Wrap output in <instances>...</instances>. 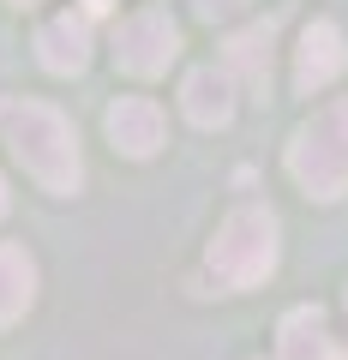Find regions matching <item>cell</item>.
<instances>
[{
  "mask_svg": "<svg viewBox=\"0 0 348 360\" xmlns=\"http://www.w3.org/2000/svg\"><path fill=\"white\" fill-rule=\"evenodd\" d=\"M37 295V264L25 258V246H0V330L18 319Z\"/></svg>",
  "mask_w": 348,
  "mask_h": 360,
  "instance_id": "11",
  "label": "cell"
},
{
  "mask_svg": "<svg viewBox=\"0 0 348 360\" xmlns=\"http://www.w3.org/2000/svg\"><path fill=\"white\" fill-rule=\"evenodd\" d=\"M181 108H186V120H193V127H228V120H234V78L217 72V66L186 72Z\"/></svg>",
  "mask_w": 348,
  "mask_h": 360,
  "instance_id": "7",
  "label": "cell"
},
{
  "mask_svg": "<svg viewBox=\"0 0 348 360\" xmlns=\"http://www.w3.org/2000/svg\"><path fill=\"white\" fill-rule=\"evenodd\" d=\"M210 270L228 288H258L276 270V217L271 210H234L210 240Z\"/></svg>",
  "mask_w": 348,
  "mask_h": 360,
  "instance_id": "3",
  "label": "cell"
},
{
  "mask_svg": "<svg viewBox=\"0 0 348 360\" xmlns=\"http://www.w3.org/2000/svg\"><path fill=\"white\" fill-rule=\"evenodd\" d=\"M288 174L312 198H342L348 193V96L307 120L288 144Z\"/></svg>",
  "mask_w": 348,
  "mask_h": 360,
  "instance_id": "2",
  "label": "cell"
},
{
  "mask_svg": "<svg viewBox=\"0 0 348 360\" xmlns=\"http://www.w3.org/2000/svg\"><path fill=\"white\" fill-rule=\"evenodd\" d=\"M84 6H91V13H108V6H115V0H84Z\"/></svg>",
  "mask_w": 348,
  "mask_h": 360,
  "instance_id": "13",
  "label": "cell"
},
{
  "mask_svg": "<svg viewBox=\"0 0 348 360\" xmlns=\"http://www.w3.org/2000/svg\"><path fill=\"white\" fill-rule=\"evenodd\" d=\"M198 6V18H228V13H240L246 0H193Z\"/></svg>",
  "mask_w": 348,
  "mask_h": 360,
  "instance_id": "12",
  "label": "cell"
},
{
  "mask_svg": "<svg viewBox=\"0 0 348 360\" xmlns=\"http://www.w3.org/2000/svg\"><path fill=\"white\" fill-rule=\"evenodd\" d=\"M271 42H276V25L264 18V25H246L240 37H228V66L222 72H240L252 90H264V78H271Z\"/></svg>",
  "mask_w": 348,
  "mask_h": 360,
  "instance_id": "9",
  "label": "cell"
},
{
  "mask_svg": "<svg viewBox=\"0 0 348 360\" xmlns=\"http://www.w3.org/2000/svg\"><path fill=\"white\" fill-rule=\"evenodd\" d=\"M18 6H37V0H18Z\"/></svg>",
  "mask_w": 348,
  "mask_h": 360,
  "instance_id": "15",
  "label": "cell"
},
{
  "mask_svg": "<svg viewBox=\"0 0 348 360\" xmlns=\"http://www.w3.org/2000/svg\"><path fill=\"white\" fill-rule=\"evenodd\" d=\"M342 312H348V295H342Z\"/></svg>",
  "mask_w": 348,
  "mask_h": 360,
  "instance_id": "16",
  "label": "cell"
},
{
  "mask_svg": "<svg viewBox=\"0 0 348 360\" xmlns=\"http://www.w3.org/2000/svg\"><path fill=\"white\" fill-rule=\"evenodd\" d=\"M283 360H342L336 342L324 336V312L318 307H295L283 319Z\"/></svg>",
  "mask_w": 348,
  "mask_h": 360,
  "instance_id": "10",
  "label": "cell"
},
{
  "mask_svg": "<svg viewBox=\"0 0 348 360\" xmlns=\"http://www.w3.org/2000/svg\"><path fill=\"white\" fill-rule=\"evenodd\" d=\"M108 139H115V150H127V156H156L162 139H168L162 108H156L150 96H120V103L108 108Z\"/></svg>",
  "mask_w": 348,
  "mask_h": 360,
  "instance_id": "5",
  "label": "cell"
},
{
  "mask_svg": "<svg viewBox=\"0 0 348 360\" xmlns=\"http://www.w3.org/2000/svg\"><path fill=\"white\" fill-rule=\"evenodd\" d=\"M37 49H42V66H49V72H84V66H91V18L84 13L49 18L42 37H37Z\"/></svg>",
  "mask_w": 348,
  "mask_h": 360,
  "instance_id": "8",
  "label": "cell"
},
{
  "mask_svg": "<svg viewBox=\"0 0 348 360\" xmlns=\"http://www.w3.org/2000/svg\"><path fill=\"white\" fill-rule=\"evenodd\" d=\"M115 54H120V66L127 72H138V78H156V72H168V60L181 54V30H174V18L168 13H132L127 25H120V37H115Z\"/></svg>",
  "mask_w": 348,
  "mask_h": 360,
  "instance_id": "4",
  "label": "cell"
},
{
  "mask_svg": "<svg viewBox=\"0 0 348 360\" xmlns=\"http://www.w3.org/2000/svg\"><path fill=\"white\" fill-rule=\"evenodd\" d=\"M6 205H13V198H6V180H0V217H6Z\"/></svg>",
  "mask_w": 348,
  "mask_h": 360,
  "instance_id": "14",
  "label": "cell"
},
{
  "mask_svg": "<svg viewBox=\"0 0 348 360\" xmlns=\"http://www.w3.org/2000/svg\"><path fill=\"white\" fill-rule=\"evenodd\" d=\"M0 132L13 144V156L30 168V174L49 186V193H78V132L60 108L49 103H0Z\"/></svg>",
  "mask_w": 348,
  "mask_h": 360,
  "instance_id": "1",
  "label": "cell"
},
{
  "mask_svg": "<svg viewBox=\"0 0 348 360\" xmlns=\"http://www.w3.org/2000/svg\"><path fill=\"white\" fill-rule=\"evenodd\" d=\"M342 66H348L342 30H336L330 18L307 25V37H300V60H295V84H300V90H324L336 72H342Z\"/></svg>",
  "mask_w": 348,
  "mask_h": 360,
  "instance_id": "6",
  "label": "cell"
}]
</instances>
